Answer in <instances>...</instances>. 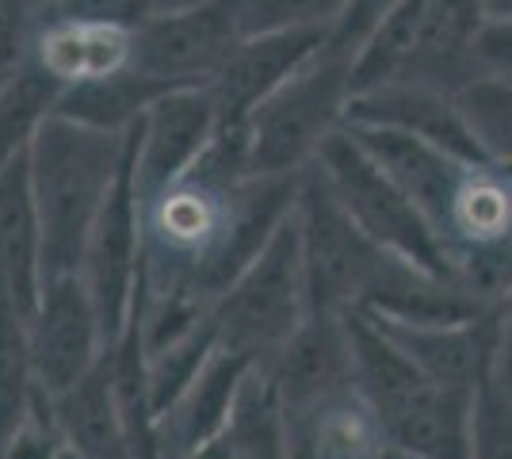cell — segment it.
Segmentation results:
<instances>
[{"instance_id": "1", "label": "cell", "mask_w": 512, "mask_h": 459, "mask_svg": "<svg viewBox=\"0 0 512 459\" xmlns=\"http://www.w3.org/2000/svg\"><path fill=\"white\" fill-rule=\"evenodd\" d=\"M249 176L253 173H249L245 127H222L188 173L157 192L138 196L142 291L157 295V291L192 287L207 295V276L230 234L237 196Z\"/></svg>"}, {"instance_id": "2", "label": "cell", "mask_w": 512, "mask_h": 459, "mask_svg": "<svg viewBox=\"0 0 512 459\" xmlns=\"http://www.w3.org/2000/svg\"><path fill=\"white\" fill-rule=\"evenodd\" d=\"M134 150V127L130 131H100L77 119L50 115L31 150V192L43 222V272L69 276L81 272L92 226L104 211L115 180L123 176Z\"/></svg>"}, {"instance_id": "3", "label": "cell", "mask_w": 512, "mask_h": 459, "mask_svg": "<svg viewBox=\"0 0 512 459\" xmlns=\"http://www.w3.org/2000/svg\"><path fill=\"white\" fill-rule=\"evenodd\" d=\"M356 356V387L394 452L413 459H470L474 398L432 383L367 314H344Z\"/></svg>"}, {"instance_id": "4", "label": "cell", "mask_w": 512, "mask_h": 459, "mask_svg": "<svg viewBox=\"0 0 512 459\" xmlns=\"http://www.w3.org/2000/svg\"><path fill=\"white\" fill-rule=\"evenodd\" d=\"M348 104L352 58L321 43L318 54L249 115V173L299 176L318 157L321 142L348 123Z\"/></svg>"}, {"instance_id": "5", "label": "cell", "mask_w": 512, "mask_h": 459, "mask_svg": "<svg viewBox=\"0 0 512 459\" xmlns=\"http://www.w3.org/2000/svg\"><path fill=\"white\" fill-rule=\"evenodd\" d=\"M299 230L306 257L310 310L356 314L383 295V287L402 268V257L386 253L379 241L363 234L356 219L333 196L318 165H306L299 180Z\"/></svg>"}, {"instance_id": "6", "label": "cell", "mask_w": 512, "mask_h": 459, "mask_svg": "<svg viewBox=\"0 0 512 459\" xmlns=\"http://www.w3.org/2000/svg\"><path fill=\"white\" fill-rule=\"evenodd\" d=\"M218 349L249 356L253 364L272 360L310 318V284H306V257H302L299 211L276 230L234 284L211 306Z\"/></svg>"}, {"instance_id": "7", "label": "cell", "mask_w": 512, "mask_h": 459, "mask_svg": "<svg viewBox=\"0 0 512 459\" xmlns=\"http://www.w3.org/2000/svg\"><path fill=\"white\" fill-rule=\"evenodd\" d=\"M310 165H318L333 196L344 203V211L356 219V226L367 238L379 241L386 253L417 264V268H428V272L455 276L436 230L417 211V203L398 188V180L367 153V146L352 134L348 123L321 142L318 157Z\"/></svg>"}, {"instance_id": "8", "label": "cell", "mask_w": 512, "mask_h": 459, "mask_svg": "<svg viewBox=\"0 0 512 459\" xmlns=\"http://www.w3.org/2000/svg\"><path fill=\"white\" fill-rule=\"evenodd\" d=\"M440 245L455 276L490 303L512 287V169L501 161H470L448 215L440 222Z\"/></svg>"}, {"instance_id": "9", "label": "cell", "mask_w": 512, "mask_h": 459, "mask_svg": "<svg viewBox=\"0 0 512 459\" xmlns=\"http://www.w3.org/2000/svg\"><path fill=\"white\" fill-rule=\"evenodd\" d=\"M241 39L237 0H203L180 12H157L138 27L134 69L169 88L211 85Z\"/></svg>"}, {"instance_id": "10", "label": "cell", "mask_w": 512, "mask_h": 459, "mask_svg": "<svg viewBox=\"0 0 512 459\" xmlns=\"http://www.w3.org/2000/svg\"><path fill=\"white\" fill-rule=\"evenodd\" d=\"M107 349L111 345L85 276L69 272L43 280V295L31 310V356L39 391L58 398L77 387Z\"/></svg>"}, {"instance_id": "11", "label": "cell", "mask_w": 512, "mask_h": 459, "mask_svg": "<svg viewBox=\"0 0 512 459\" xmlns=\"http://www.w3.org/2000/svg\"><path fill=\"white\" fill-rule=\"evenodd\" d=\"M81 276L96 299L107 345H115L119 333L127 329L134 291L142 280V215H138V184H134V150L92 226Z\"/></svg>"}, {"instance_id": "12", "label": "cell", "mask_w": 512, "mask_h": 459, "mask_svg": "<svg viewBox=\"0 0 512 459\" xmlns=\"http://www.w3.org/2000/svg\"><path fill=\"white\" fill-rule=\"evenodd\" d=\"M222 131L218 104L207 85L169 88L134 123V184L138 196L184 176Z\"/></svg>"}, {"instance_id": "13", "label": "cell", "mask_w": 512, "mask_h": 459, "mask_svg": "<svg viewBox=\"0 0 512 459\" xmlns=\"http://www.w3.org/2000/svg\"><path fill=\"white\" fill-rule=\"evenodd\" d=\"M367 318L444 391L474 398L482 391V383L497 375V306L482 318L451 322V326H409L379 314H367Z\"/></svg>"}, {"instance_id": "14", "label": "cell", "mask_w": 512, "mask_h": 459, "mask_svg": "<svg viewBox=\"0 0 512 459\" xmlns=\"http://www.w3.org/2000/svg\"><path fill=\"white\" fill-rule=\"evenodd\" d=\"M272 372L283 414H302L329 394L356 387V356H352V333L344 314L310 310V318L283 349L264 360Z\"/></svg>"}, {"instance_id": "15", "label": "cell", "mask_w": 512, "mask_h": 459, "mask_svg": "<svg viewBox=\"0 0 512 459\" xmlns=\"http://www.w3.org/2000/svg\"><path fill=\"white\" fill-rule=\"evenodd\" d=\"M134 50H138V31L130 27L35 12L23 58L35 62L65 92L134 69Z\"/></svg>"}, {"instance_id": "16", "label": "cell", "mask_w": 512, "mask_h": 459, "mask_svg": "<svg viewBox=\"0 0 512 459\" xmlns=\"http://www.w3.org/2000/svg\"><path fill=\"white\" fill-rule=\"evenodd\" d=\"M329 31H268V35H245L230 50V58L211 77V96L218 104L222 127H245L272 92H276L295 69H302Z\"/></svg>"}, {"instance_id": "17", "label": "cell", "mask_w": 512, "mask_h": 459, "mask_svg": "<svg viewBox=\"0 0 512 459\" xmlns=\"http://www.w3.org/2000/svg\"><path fill=\"white\" fill-rule=\"evenodd\" d=\"M352 127H386L413 138H425L440 150L455 153L463 161H490L478 134L470 127L459 96L425 85H383L371 92H356L348 104Z\"/></svg>"}, {"instance_id": "18", "label": "cell", "mask_w": 512, "mask_h": 459, "mask_svg": "<svg viewBox=\"0 0 512 459\" xmlns=\"http://www.w3.org/2000/svg\"><path fill=\"white\" fill-rule=\"evenodd\" d=\"M486 16V0H421L413 54L394 85H425L463 96L478 81L474 35Z\"/></svg>"}, {"instance_id": "19", "label": "cell", "mask_w": 512, "mask_h": 459, "mask_svg": "<svg viewBox=\"0 0 512 459\" xmlns=\"http://www.w3.org/2000/svg\"><path fill=\"white\" fill-rule=\"evenodd\" d=\"M249 368H253L249 356L214 349L207 368L192 379V387L180 394L169 410L157 414V429H153L157 459H188L203 444L222 437Z\"/></svg>"}, {"instance_id": "20", "label": "cell", "mask_w": 512, "mask_h": 459, "mask_svg": "<svg viewBox=\"0 0 512 459\" xmlns=\"http://www.w3.org/2000/svg\"><path fill=\"white\" fill-rule=\"evenodd\" d=\"M352 134L367 146V153L383 165L386 173L398 180V188L417 203V211L428 219V226L440 230V222L448 215L451 192H455V184H459V176L470 161L432 146L425 138L386 131V127H352Z\"/></svg>"}, {"instance_id": "21", "label": "cell", "mask_w": 512, "mask_h": 459, "mask_svg": "<svg viewBox=\"0 0 512 459\" xmlns=\"http://www.w3.org/2000/svg\"><path fill=\"white\" fill-rule=\"evenodd\" d=\"M295 459H386L390 440L360 387L321 398L302 414L287 417Z\"/></svg>"}, {"instance_id": "22", "label": "cell", "mask_w": 512, "mask_h": 459, "mask_svg": "<svg viewBox=\"0 0 512 459\" xmlns=\"http://www.w3.org/2000/svg\"><path fill=\"white\" fill-rule=\"evenodd\" d=\"M43 222L31 192L27 153L0 169V284L27 310L43 295Z\"/></svg>"}, {"instance_id": "23", "label": "cell", "mask_w": 512, "mask_h": 459, "mask_svg": "<svg viewBox=\"0 0 512 459\" xmlns=\"http://www.w3.org/2000/svg\"><path fill=\"white\" fill-rule=\"evenodd\" d=\"M54 410L62 421L69 452H77L81 459H142L115 394L111 352H104V360L77 387L54 398Z\"/></svg>"}, {"instance_id": "24", "label": "cell", "mask_w": 512, "mask_h": 459, "mask_svg": "<svg viewBox=\"0 0 512 459\" xmlns=\"http://www.w3.org/2000/svg\"><path fill=\"white\" fill-rule=\"evenodd\" d=\"M222 437L230 444V459H295L287 414H283L272 372L264 364L249 368Z\"/></svg>"}, {"instance_id": "25", "label": "cell", "mask_w": 512, "mask_h": 459, "mask_svg": "<svg viewBox=\"0 0 512 459\" xmlns=\"http://www.w3.org/2000/svg\"><path fill=\"white\" fill-rule=\"evenodd\" d=\"M39 398L31 356V310L0 284V448L16 437Z\"/></svg>"}, {"instance_id": "26", "label": "cell", "mask_w": 512, "mask_h": 459, "mask_svg": "<svg viewBox=\"0 0 512 459\" xmlns=\"http://www.w3.org/2000/svg\"><path fill=\"white\" fill-rule=\"evenodd\" d=\"M161 92H169V85L153 81L138 69H127V73H115L92 85L65 88L54 111L85 127H100V131H130Z\"/></svg>"}, {"instance_id": "27", "label": "cell", "mask_w": 512, "mask_h": 459, "mask_svg": "<svg viewBox=\"0 0 512 459\" xmlns=\"http://www.w3.org/2000/svg\"><path fill=\"white\" fill-rule=\"evenodd\" d=\"M58 96L62 88L27 58L0 81V169L31 150L39 127L58 108Z\"/></svg>"}, {"instance_id": "28", "label": "cell", "mask_w": 512, "mask_h": 459, "mask_svg": "<svg viewBox=\"0 0 512 459\" xmlns=\"http://www.w3.org/2000/svg\"><path fill=\"white\" fill-rule=\"evenodd\" d=\"M459 104L486 157L512 169V81H478L459 96Z\"/></svg>"}, {"instance_id": "29", "label": "cell", "mask_w": 512, "mask_h": 459, "mask_svg": "<svg viewBox=\"0 0 512 459\" xmlns=\"http://www.w3.org/2000/svg\"><path fill=\"white\" fill-rule=\"evenodd\" d=\"M344 0H237L241 35L268 31H329Z\"/></svg>"}, {"instance_id": "30", "label": "cell", "mask_w": 512, "mask_h": 459, "mask_svg": "<svg viewBox=\"0 0 512 459\" xmlns=\"http://www.w3.org/2000/svg\"><path fill=\"white\" fill-rule=\"evenodd\" d=\"M470 459H512V387L490 375L470 410Z\"/></svg>"}, {"instance_id": "31", "label": "cell", "mask_w": 512, "mask_h": 459, "mask_svg": "<svg viewBox=\"0 0 512 459\" xmlns=\"http://www.w3.org/2000/svg\"><path fill=\"white\" fill-rule=\"evenodd\" d=\"M65 448L69 444H65L54 398L46 391H39L31 414L23 417V425L16 429V437L0 448V459H62Z\"/></svg>"}, {"instance_id": "32", "label": "cell", "mask_w": 512, "mask_h": 459, "mask_svg": "<svg viewBox=\"0 0 512 459\" xmlns=\"http://www.w3.org/2000/svg\"><path fill=\"white\" fill-rule=\"evenodd\" d=\"M398 4H402V0H344L337 20L329 23L325 43L356 62V54L363 50V43L379 31V23H383Z\"/></svg>"}, {"instance_id": "33", "label": "cell", "mask_w": 512, "mask_h": 459, "mask_svg": "<svg viewBox=\"0 0 512 459\" xmlns=\"http://www.w3.org/2000/svg\"><path fill=\"white\" fill-rule=\"evenodd\" d=\"M474 73L478 81H512V16L482 20L474 35Z\"/></svg>"}, {"instance_id": "34", "label": "cell", "mask_w": 512, "mask_h": 459, "mask_svg": "<svg viewBox=\"0 0 512 459\" xmlns=\"http://www.w3.org/2000/svg\"><path fill=\"white\" fill-rule=\"evenodd\" d=\"M43 12L69 16V20L115 23V27L138 31L153 16V4L150 0H58L54 8H43Z\"/></svg>"}, {"instance_id": "35", "label": "cell", "mask_w": 512, "mask_h": 459, "mask_svg": "<svg viewBox=\"0 0 512 459\" xmlns=\"http://www.w3.org/2000/svg\"><path fill=\"white\" fill-rule=\"evenodd\" d=\"M31 27H35L31 0H0V73H12L23 62Z\"/></svg>"}, {"instance_id": "36", "label": "cell", "mask_w": 512, "mask_h": 459, "mask_svg": "<svg viewBox=\"0 0 512 459\" xmlns=\"http://www.w3.org/2000/svg\"><path fill=\"white\" fill-rule=\"evenodd\" d=\"M497 379L512 387V287L497 303Z\"/></svg>"}, {"instance_id": "37", "label": "cell", "mask_w": 512, "mask_h": 459, "mask_svg": "<svg viewBox=\"0 0 512 459\" xmlns=\"http://www.w3.org/2000/svg\"><path fill=\"white\" fill-rule=\"evenodd\" d=\"M153 4V16L157 12H180V8H195V4H203V0H150Z\"/></svg>"}, {"instance_id": "38", "label": "cell", "mask_w": 512, "mask_h": 459, "mask_svg": "<svg viewBox=\"0 0 512 459\" xmlns=\"http://www.w3.org/2000/svg\"><path fill=\"white\" fill-rule=\"evenodd\" d=\"M490 16H512V0H486Z\"/></svg>"}, {"instance_id": "39", "label": "cell", "mask_w": 512, "mask_h": 459, "mask_svg": "<svg viewBox=\"0 0 512 459\" xmlns=\"http://www.w3.org/2000/svg\"><path fill=\"white\" fill-rule=\"evenodd\" d=\"M31 4H35V12H43V8H54L58 0H31Z\"/></svg>"}, {"instance_id": "40", "label": "cell", "mask_w": 512, "mask_h": 459, "mask_svg": "<svg viewBox=\"0 0 512 459\" xmlns=\"http://www.w3.org/2000/svg\"><path fill=\"white\" fill-rule=\"evenodd\" d=\"M386 459H413V456H406V452H394V448H390V456Z\"/></svg>"}, {"instance_id": "41", "label": "cell", "mask_w": 512, "mask_h": 459, "mask_svg": "<svg viewBox=\"0 0 512 459\" xmlns=\"http://www.w3.org/2000/svg\"><path fill=\"white\" fill-rule=\"evenodd\" d=\"M62 459H81V456H77V452H69V448H65V452H62Z\"/></svg>"}]
</instances>
